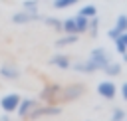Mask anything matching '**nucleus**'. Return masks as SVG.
<instances>
[{
    "label": "nucleus",
    "mask_w": 127,
    "mask_h": 121,
    "mask_svg": "<svg viewBox=\"0 0 127 121\" xmlns=\"http://www.w3.org/2000/svg\"><path fill=\"white\" fill-rule=\"evenodd\" d=\"M62 32H64V34H77L75 18H65V20H62Z\"/></svg>",
    "instance_id": "dca6fc26"
},
{
    "label": "nucleus",
    "mask_w": 127,
    "mask_h": 121,
    "mask_svg": "<svg viewBox=\"0 0 127 121\" xmlns=\"http://www.w3.org/2000/svg\"><path fill=\"white\" fill-rule=\"evenodd\" d=\"M44 22H46L50 28H54L56 32H62V20H58V18H54V16H48V18H44Z\"/></svg>",
    "instance_id": "aec40b11"
},
{
    "label": "nucleus",
    "mask_w": 127,
    "mask_h": 121,
    "mask_svg": "<svg viewBox=\"0 0 127 121\" xmlns=\"http://www.w3.org/2000/svg\"><path fill=\"white\" fill-rule=\"evenodd\" d=\"M125 119H127V117H125Z\"/></svg>",
    "instance_id": "393cba45"
},
{
    "label": "nucleus",
    "mask_w": 127,
    "mask_h": 121,
    "mask_svg": "<svg viewBox=\"0 0 127 121\" xmlns=\"http://www.w3.org/2000/svg\"><path fill=\"white\" fill-rule=\"evenodd\" d=\"M79 14L85 18H93V16H97V8H95V4H85L79 8Z\"/></svg>",
    "instance_id": "a211bd4d"
},
{
    "label": "nucleus",
    "mask_w": 127,
    "mask_h": 121,
    "mask_svg": "<svg viewBox=\"0 0 127 121\" xmlns=\"http://www.w3.org/2000/svg\"><path fill=\"white\" fill-rule=\"evenodd\" d=\"M113 42H115V50H117L119 54L127 52V30H125V32H121V34H119Z\"/></svg>",
    "instance_id": "2eb2a0df"
},
{
    "label": "nucleus",
    "mask_w": 127,
    "mask_h": 121,
    "mask_svg": "<svg viewBox=\"0 0 127 121\" xmlns=\"http://www.w3.org/2000/svg\"><path fill=\"white\" fill-rule=\"evenodd\" d=\"M127 30V14H121V16H117V20H115V26L107 32V36L111 38V40H115L121 32H125Z\"/></svg>",
    "instance_id": "9d476101"
},
{
    "label": "nucleus",
    "mask_w": 127,
    "mask_h": 121,
    "mask_svg": "<svg viewBox=\"0 0 127 121\" xmlns=\"http://www.w3.org/2000/svg\"><path fill=\"white\" fill-rule=\"evenodd\" d=\"M38 105V101L36 99H32V97H26V99H20V103H18V109H16V113L20 115V117H30V113L34 111V107Z\"/></svg>",
    "instance_id": "1a4fd4ad"
},
{
    "label": "nucleus",
    "mask_w": 127,
    "mask_h": 121,
    "mask_svg": "<svg viewBox=\"0 0 127 121\" xmlns=\"http://www.w3.org/2000/svg\"><path fill=\"white\" fill-rule=\"evenodd\" d=\"M75 71H81V73H93L95 71V67H93V63L89 61V60H83V61H77V63H73L71 65Z\"/></svg>",
    "instance_id": "4468645a"
},
{
    "label": "nucleus",
    "mask_w": 127,
    "mask_h": 121,
    "mask_svg": "<svg viewBox=\"0 0 127 121\" xmlns=\"http://www.w3.org/2000/svg\"><path fill=\"white\" fill-rule=\"evenodd\" d=\"M36 20H42V16H40L38 12L24 10V12L12 14V22H14V24H30V22H36Z\"/></svg>",
    "instance_id": "0eeeda50"
},
{
    "label": "nucleus",
    "mask_w": 127,
    "mask_h": 121,
    "mask_svg": "<svg viewBox=\"0 0 127 121\" xmlns=\"http://www.w3.org/2000/svg\"><path fill=\"white\" fill-rule=\"evenodd\" d=\"M62 85H56V83H48L44 85V89L40 91V99H44L46 103H54L58 99V93H60Z\"/></svg>",
    "instance_id": "6e6552de"
},
{
    "label": "nucleus",
    "mask_w": 127,
    "mask_h": 121,
    "mask_svg": "<svg viewBox=\"0 0 127 121\" xmlns=\"http://www.w3.org/2000/svg\"><path fill=\"white\" fill-rule=\"evenodd\" d=\"M24 10L38 12V0H26V2H24Z\"/></svg>",
    "instance_id": "5701e85b"
},
{
    "label": "nucleus",
    "mask_w": 127,
    "mask_h": 121,
    "mask_svg": "<svg viewBox=\"0 0 127 121\" xmlns=\"http://www.w3.org/2000/svg\"><path fill=\"white\" fill-rule=\"evenodd\" d=\"M83 93H85V85H83V83H69V85H65V87L60 89V93H58V101L69 103V101L79 99Z\"/></svg>",
    "instance_id": "f257e3e1"
},
{
    "label": "nucleus",
    "mask_w": 127,
    "mask_h": 121,
    "mask_svg": "<svg viewBox=\"0 0 127 121\" xmlns=\"http://www.w3.org/2000/svg\"><path fill=\"white\" fill-rule=\"evenodd\" d=\"M97 26H99V20H97V16L89 18V30H87V32H91V36H97Z\"/></svg>",
    "instance_id": "412c9836"
},
{
    "label": "nucleus",
    "mask_w": 127,
    "mask_h": 121,
    "mask_svg": "<svg viewBox=\"0 0 127 121\" xmlns=\"http://www.w3.org/2000/svg\"><path fill=\"white\" fill-rule=\"evenodd\" d=\"M77 42V34H64L62 38L56 40V48H65V46H71Z\"/></svg>",
    "instance_id": "ddd939ff"
},
{
    "label": "nucleus",
    "mask_w": 127,
    "mask_h": 121,
    "mask_svg": "<svg viewBox=\"0 0 127 121\" xmlns=\"http://www.w3.org/2000/svg\"><path fill=\"white\" fill-rule=\"evenodd\" d=\"M20 99H22V97H20V93H16V91L6 93V95L0 97V109H2L4 113H14V111L18 109Z\"/></svg>",
    "instance_id": "20e7f679"
},
{
    "label": "nucleus",
    "mask_w": 127,
    "mask_h": 121,
    "mask_svg": "<svg viewBox=\"0 0 127 121\" xmlns=\"http://www.w3.org/2000/svg\"><path fill=\"white\" fill-rule=\"evenodd\" d=\"M62 115V107L54 105V103H46V105H36L34 111L30 113V117L38 119V117H58Z\"/></svg>",
    "instance_id": "7ed1b4c3"
},
{
    "label": "nucleus",
    "mask_w": 127,
    "mask_h": 121,
    "mask_svg": "<svg viewBox=\"0 0 127 121\" xmlns=\"http://www.w3.org/2000/svg\"><path fill=\"white\" fill-rule=\"evenodd\" d=\"M95 91H97V95L103 97V99H113V97L117 95V85H115L111 79H103V81L97 83Z\"/></svg>",
    "instance_id": "39448f33"
},
{
    "label": "nucleus",
    "mask_w": 127,
    "mask_h": 121,
    "mask_svg": "<svg viewBox=\"0 0 127 121\" xmlns=\"http://www.w3.org/2000/svg\"><path fill=\"white\" fill-rule=\"evenodd\" d=\"M79 0H52V4H54V8L56 10H64V8H71V6H75Z\"/></svg>",
    "instance_id": "6ab92c4d"
},
{
    "label": "nucleus",
    "mask_w": 127,
    "mask_h": 121,
    "mask_svg": "<svg viewBox=\"0 0 127 121\" xmlns=\"http://www.w3.org/2000/svg\"><path fill=\"white\" fill-rule=\"evenodd\" d=\"M103 71H105L107 75L115 77V75H119V73H121V63H117V61H109V63L103 67Z\"/></svg>",
    "instance_id": "f3484780"
},
{
    "label": "nucleus",
    "mask_w": 127,
    "mask_h": 121,
    "mask_svg": "<svg viewBox=\"0 0 127 121\" xmlns=\"http://www.w3.org/2000/svg\"><path fill=\"white\" fill-rule=\"evenodd\" d=\"M125 117H127V113H125L121 107H115L113 113H111V119H117V121H119V119H125Z\"/></svg>",
    "instance_id": "4be33fe9"
},
{
    "label": "nucleus",
    "mask_w": 127,
    "mask_h": 121,
    "mask_svg": "<svg viewBox=\"0 0 127 121\" xmlns=\"http://www.w3.org/2000/svg\"><path fill=\"white\" fill-rule=\"evenodd\" d=\"M48 63L54 65V67H60V69H67V67H71L69 56H65V54H56V56H52V58L48 60Z\"/></svg>",
    "instance_id": "9b49d317"
},
{
    "label": "nucleus",
    "mask_w": 127,
    "mask_h": 121,
    "mask_svg": "<svg viewBox=\"0 0 127 121\" xmlns=\"http://www.w3.org/2000/svg\"><path fill=\"white\" fill-rule=\"evenodd\" d=\"M73 18H75V28H77V36H79V34H85V32L89 30V18H85V16H81V14L73 16Z\"/></svg>",
    "instance_id": "f8f14e48"
},
{
    "label": "nucleus",
    "mask_w": 127,
    "mask_h": 121,
    "mask_svg": "<svg viewBox=\"0 0 127 121\" xmlns=\"http://www.w3.org/2000/svg\"><path fill=\"white\" fill-rule=\"evenodd\" d=\"M87 60L93 63L95 71L103 69V67L111 61V58H109V54H107V50H105V48H93V50L89 52V58H87Z\"/></svg>",
    "instance_id": "f03ea898"
},
{
    "label": "nucleus",
    "mask_w": 127,
    "mask_h": 121,
    "mask_svg": "<svg viewBox=\"0 0 127 121\" xmlns=\"http://www.w3.org/2000/svg\"><path fill=\"white\" fill-rule=\"evenodd\" d=\"M0 77L8 79V81H14L20 77V67L14 63V61H4L0 65Z\"/></svg>",
    "instance_id": "423d86ee"
},
{
    "label": "nucleus",
    "mask_w": 127,
    "mask_h": 121,
    "mask_svg": "<svg viewBox=\"0 0 127 121\" xmlns=\"http://www.w3.org/2000/svg\"><path fill=\"white\" fill-rule=\"evenodd\" d=\"M117 91H119V93H121V97H123V99L127 101V81H125V83H123L121 87H117Z\"/></svg>",
    "instance_id": "b1692460"
}]
</instances>
